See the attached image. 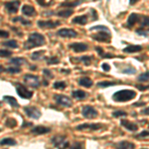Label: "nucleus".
Wrapping results in <instances>:
<instances>
[{"instance_id": "nucleus-15", "label": "nucleus", "mask_w": 149, "mask_h": 149, "mask_svg": "<svg viewBox=\"0 0 149 149\" xmlns=\"http://www.w3.org/2000/svg\"><path fill=\"white\" fill-rule=\"evenodd\" d=\"M120 123H121V125L123 126V127H125V128L128 131L134 132V131H137L138 130L137 124L133 123V122H131V121H129V120H125V119H123V120L120 121Z\"/></svg>"}, {"instance_id": "nucleus-4", "label": "nucleus", "mask_w": 149, "mask_h": 149, "mask_svg": "<svg viewBox=\"0 0 149 149\" xmlns=\"http://www.w3.org/2000/svg\"><path fill=\"white\" fill-rule=\"evenodd\" d=\"M16 86V92H17L18 95L21 98H26V100H30L31 97H33V93L31 91L27 90L25 86L18 85V84H15Z\"/></svg>"}, {"instance_id": "nucleus-5", "label": "nucleus", "mask_w": 149, "mask_h": 149, "mask_svg": "<svg viewBox=\"0 0 149 149\" xmlns=\"http://www.w3.org/2000/svg\"><path fill=\"white\" fill-rule=\"evenodd\" d=\"M24 112H25L28 117L33 119L40 118L41 115H42L40 110L35 107H24Z\"/></svg>"}, {"instance_id": "nucleus-16", "label": "nucleus", "mask_w": 149, "mask_h": 149, "mask_svg": "<svg viewBox=\"0 0 149 149\" xmlns=\"http://www.w3.org/2000/svg\"><path fill=\"white\" fill-rule=\"evenodd\" d=\"M140 18H141V16L139 15V14H137V13H131L130 15H129L128 19H127L126 25L128 26V27H131V26H133L134 24L137 23L138 21H140Z\"/></svg>"}, {"instance_id": "nucleus-39", "label": "nucleus", "mask_w": 149, "mask_h": 149, "mask_svg": "<svg viewBox=\"0 0 149 149\" xmlns=\"http://www.w3.org/2000/svg\"><path fill=\"white\" fill-rule=\"evenodd\" d=\"M122 73L126 74H132L136 73V70L131 66H127L126 68H124L123 70H122Z\"/></svg>"}, {"instance_id": "nucleus-51", "label": "nucleus", "mask_w": 149, "mask_h": 149, "mask_svg": "<svg viewBox=\"0 0 149 149\" xmlns=\"http://www.w3.org/2000/svg\"><path fill=\"white\" fill-rule=\"evenodd\" d=\"M136 88H137L139 91H142V92H143V91H146L147 88H149V86H140V85H137V86H136Z\"/></svg>"}, {"instance_id": "nucleus-17", "label": "nucleus", "mask_w": 149, "mask_h": 149, "mask_svg": "<svg viewBox=\"0 0 149 149\" xmlns=\"http://www.w3.org/2000/svg\"><path fill=\"white\" fill-rule=\"evenodd\" d=\"M115 148L116 149H135V145L132 142L123 140V141H120V142L116 143Z\"/></svg>"}, {"instance_id": "nucleus-52", "label": "nucleus", "mask_w": 149, "mask_h": 149, "mask_svg": "<svg viewBox=\"0 0 149 149\" xmlns=\"http://www.w3.org/2000/svg\"><path fill=\"white\" fill-rule=\"evenodd\" d=\"M102 68L103 71H105V72H107V71H109V70H110L109 65H107V64H105V63L102 65Z\"/></svg>"}, {"instance_id": "nucleus-14", "label": "nucleus", "mask_w": 149, "mask_h": 149, "mask_svg": "<svg viewBox=\"0 0 149 149\" xmlns=\"http://www.w3.org/2000/svg\"><path fill=\"white\" fill-rule=\"evenodd\" d=\"M31 132L33 134H36V135H42V134H46V133H49L51 132V128L49 127H46V126H35L31 129Z\"/></svg>"}, {"instance_id": "nucleus-53", "label": "nucleus", "mask_w": 149, "mask_h": 149, "mask_svg": "<svg viewBox=\"0 0 149 149\" xmlns=\"http://www.w3.org/2000/svg\"><path fill=\"white\" fill-rule=\"evenodd\" d=\"M95 51H97V53H98V55H100V57L102 56L103 54H104V52L102 51V49L100 47H95Z\"/></svg>"}, {"instance_id": "nucleus-56", "label": "nucleus", "mask_w": 149, "mask_h": 149, "mask_svg": "<svg viewBox=\"0 0 149 149\" xmlns=\"http://www.w3.org/2000/svg\"><path fill=\"white\" fill-rule=\"evenodd\" d=\"M32 125V123H31V122H25V123L23 124L22 125V127H25V126H31Z\"/></svg>"}, {"instance_id": "nucleus-43", "label": "nucleus", "mask_w": 149, "mask_h": 149, "mask_svg": "<svg viewBox=\"0 0 149 149\" xmlns=\"http://www.w3.org/2000/svg\"><path fill=\"white\" fill-rule=\"evenodd\" d=\"M127 113L123 110H115V111L112 112V116L114 117H121V116H126Z\"/></svg>"}, {"instance_id": "nucleus-12", "label": "nucleus", "mask_w": 149, "mask_h": 149, "mask_svg": "<svg viewBox=\"0 0 149 149\" xmlns=\"http://www.w3.org/2000/svg\"><path fill=\"white\" fill-rule=\"evenodd\" d=\"M102 127L100 123H83L76 127L78 130H84V129H91V130H98Z\"/></svg>"}, {"instance_id": "nucleus-40", "label": "nucleus", "mask_w": 149, "mask_h": 149, "mask_svg": "<svg viewBox=\"0 0 149 149\" xmlns=\"http://www.w3.org/2000/svg\"><path fill=\"white\" fill-rule=\"evenodd\" d=\"M54 86V88H56V90H64V88H66V83L58 81L54 84V86Z\"/></svg>"}, {"instance_id": "nucleus-11", "label": "nucleus", "mask_w": 149, "mask_h": 149, "mask_svg": "<svg viewBox=\"0 0 149 149\" xmlns=\"http://www.w3.org/2000/svg\"><path fill=\"white\" fill-rule=\"evenodd\" d=\"M38 26L40 28H49V29H54L56 28L57 26L60 25L59 21H53V20H47V21H43L40 20L37 22Z\"/></svg>"}, {"instance_id": "nucleus-30", "label": "nucleus", "mask_w": 149, "mask_h": 149, "mask_svg": "<svg viewBox=\"0 0 149 149\" xmlns=\"http://www.w3.org/2000/svg\"><path fill=\"white\" fill-rule=\"evenodd\" d=\"M12 21H13V22H21L23 24V25H25V26H30L31 24V21H29V20H26V19H24V18H22V17H20V16H19V17H15V18H13L12 19Z\"/></svg>"}, {"instance_id": "nucleus-21", "label": "nucleus", "mask_w": 149, "mask_h": 149, "mask_svg": "<svg viewBox=\"0 0 149 149\" xmlns=\"http://www.w3.org/2000/svg\"><path fill=\"white\" fill-rule=\"evenodd\" d=\"M142 50V47L139 46V45H130V46H127L126 48H124L123 49V52L124 53H128V54H130V53H136V52H139Z\"/></svg>"}, {"instance_id": "nucleus-18", "label": "nucleus", "mask_w": 149, "mask_h": 149, "mask_svg": "<svg viewBox=\"0 0 149 149\" xmlns=\"http://www.w3.org/2000/svg\"><path fill=\"white\" fill-rule=\"evenodd\" d=\"M22 13L24 15L26 16H33L36 14V11H35V8L33 6L31 5H27V4H25V5L22 6Z\"/></svg>"}, {"instance_id": "nucleus-22", "label": "nucleus", "mask_w": 149, "mask_h": 149, "mask_svg": "<svg viewBox=\"0 0 149 149\" xmlns=\"http://www.w3.org/2000/svg\"><path fill=\"white\" fill-rule=\"evenodd\" d=\"M74 13V10L71 8H67V9H63V10H60L59 12L57 13L58 16H60V17H63V18H68L70 16L72 15V14Z\"/></svg>"}, {"instance_id": "nucleus-50", "label": "nucleus", "mask_w": 149, "mask_h": 149, "mask_svg": "<svg viewBox=\"0 0 149 149\" xmlns=\"http://www.w3.org/2000/svg\"><path fill=\"white\" fill-rule=\"evenodd\" d=\"M102 58H105V59H113V58H115V56L112 54H107V53H104V54L102 56Z\"/></svg>"}, {"instance_id": "nucleus-38", "label": "nucleus", "mask_w": 149, "mask_h": 149, "mask_svg": "<svg viewBox=\"0 0 149 149\" xmlns=\"http://www.w3.org/2000/svg\"><path fill=\"white\" fill-rule=\"evenodd\" d=\"M5 72L9 74H18L21 72V69L19 67H10V68L5 69Z\"/></svg>"}, {"instance_id": "nucleus-31", "label": "nucleus", "mask_w": 149, "mask_h": 149, "mask_svg": "<svg viewBox=\"0 0 149 149\" xmlns=\"http://www.w3.org/2000/svg\"><path fill=\"white\" fill-rule=\"evenodd\" d=\"M92 60H93V58L91 56H83V57H81L80 59H79V61L83 62L86 66H90L91 63H92Z\"/></svg>"}, {"instance_id": "nucleus-23", "label": "nucleus", "mask_w": 149, "mask_h": 149, "mask_svg": "<svg viewBox=\"0 0 149 149\" xmlns=\"http://www.w3.org/2000/svg\"><path fill=\"white\" fill-rule=\"evenodd\" d=\"M88 22V16L86 15H81V16H77L73 19V23L76 24H80V25H85Z\"/></svg>"}, {"instance_id": "nucleus-62", "label": "nucleus", "mask_w": 149, "mask_h": 149, "mask_svg": "<svg viewBox=\"0 0 149 149\" xmlns=\"http://www.w3.org/2000/svg\"><path fill=\"white\" fill-rule=\"evenodd\" d=\"M143 149H146V148H143Z\"/></svg>"}, {"instance_id": "nucleus-42", "label": "nucleus", "mask_w": 149, "mask_h": 149, "mask_svg": "<svg viewBox=\"0 0 149 149\" xmlns=\"http://www.w3.org/2000/svg\"><path fill=\"white\" fill-rule=\"evenodd\" d=\"M12 55V52L9 51V50H5V49H1L0 50V58H8Z\"/></svg>"}, {"instance_id": "nucleus-10", "label": "nucleus", "mask_w": 149, "mask_h": 149, "mask_svg": "<svg viewBox=\"0 0 149 149\" xmlns=\"http://www.w3.org/2000/svg\"><path fill=\"white\" fill-rule=\"evenodd\" d=\"M69 48L74 53H83L88 49V45L86 43H72L69 45Z\"/></svg>"}, {"instance_id": "nucleus-36", "label": "nucleus", "mask_w": 149, "mask_h": 149, "mask_svg": "<svg viewBox=\"0 0 149 149\" xmlns=\"http://www.w3.org/2000/svg\"><path fill=\"white\" fill-rule=\"evenodd\" d=\"M48 65H54L58 64L60 62V59L58 57H50V58H45Z\"/></svg>"}, {"instance_id": "nucleus-29", "label": "nucleus", "mask_w": 149, "mask_h": 149, "mask_svg": "<svg viewBox=\"0 0 149 149\" xmlns=\"http://www.w3.org/2000/svg\"><path fill=\"white\" fill-rule=\"evenodd\" d=\"M2 45H3V46H6V47H9V48H12V49H16V48H18V43L16 42L15 40L6 41V42L2 43Z\"/></svg>"}, {"instance_id": "nucleus-60", "label": "nucleus", "mask_w": 149, "mask_h": 149, "mask_svg": "<svg viewBox=\"0 0 149 149\" xmlns=\"http://www.w3.org/2000/svg\"><path fill=\"white\" fill-rule=\"evenodd\" d=\"M134 3H136V0H131V1H130V4H134Z\"/></svg>"}, {"instance_id": "nucleus-49", "label": "nucleus", "mask_w": 149, "mask_h": 149, "mask_svg": "<svg viewBox=\"0 0 149 149\" xmlns=\"http://www.w3.org/2000/svg\"><path fill=\"white\" fill-rule=\"evenodd\" d=\"M0 37H1V38H7V37H9V33L7 32V31L0 30Z\"/></svg>"}, {"instance_id": "nucleus-54", "label": "nucleus", "mask_w": 149, "mask_h": 149, "mask_svg": "<svg viewBox=\"0 0 149 149\" xmlns=\"http://www.w3.org/2000/svg\"><path fill=\"white\" fill-rule=\"evenodd\" d=\"M142 113L143 114H145V115H149V107H146V109H144L142 110Z\"/></svg>"}, {"instance_id": "nucleus-58", "label": "nucleus", "mask_w": 149, "mask_h": 149, "mask_svg": "<svg viewBox=\"0 0 149 149\" xmlns=\"http://www.w3.org/2000/svg\"><path fill=\"white\" fill-rule=\"evenodd\" d=\"M61 72H65L66 74H69L71 71H70V70H64V69H63V70H61Z\"/></svg>"}, {"instance_id": "nucleus-13", "label": "nucleus", "mask_w": 149, "mask_h": 149, "mask_svg": "<svg viewBox=\"0 0 149 149\" xmlns=\"http://www.w3.org/2000/svg\"><path fill=\"white\" fill-rule=\"evenodd\" d=\"M20 2L19 1H9L5 3V9L9 13H17Z\"/></svg>"}, {"instance_id": "nucleus-28", "label": "nucleus", "mask_w": 149, "mask_h": 149, "mask_svg": "<svg viewBox=\"0 0 149 149\" xmlns=\"http://www.w3.org/2000/svg\"><path fill=\"white\" fill-rule=\"evenodd\" d=\"M0 145L4 146V145H9V146H13L16 145V141L13 138H4L0 141Z\"/></svg>"}, {"instance_id": "nucleus-61", "label": "nucleus", "mask_w": 149, "mask_h": 149, "mask_svg": "<svg viewBox=\"0 0 149 149\" xmlns=\"http://www.w3.org/2000/svg\"><path fill=\"white\" fill-rule=\"evenodd\" d=\"M30 69H31V70H35V69H36V67H35V66H32V67H30Z\"/></svg>"}, {"instance_id": "nucleus-35", "label": "nucleus", "mask_w": 149, "mask_h": 149, "mask_svg": "<svg viewBox=\"0 0 149 149\" xmlns=\"http://www.w3.org/2000/svg\"><path fill=\"white\" fill-rule=\"evenodd\" d=\"M45 51H38V52H34L32 55H31V59L34 60V61H37V60H40L41 57L44 55Z\"/></svg>"}, {"instance_id": "nucleus-6", "label": "nucleus", "mask_w": 149, "mask_h": 149, "mask_svg": "<svg viewBox=\"0 0 149 149\" xmlns=\"http://www.w3.org/2000/svg\"><path fill=\"white\" fill-rule=\"evenodd\" d=\"M55 100H56V102L59 105H62L64 107H71L73 105V102L72 100L66 95H55Z\"/></svg>"}, {"instance_id": "nucleus-8", "label": "nucleus", "mask_w": 149, "mask_h": 149, "mask_svg": "<svg viewBox=\"0 0 149 149\" xmlns=\"http://www.w3.org/2000/svg\"><path fill=\"white\" fill-rule=\"evenodd\" d=\"M110 37H111L110 36V32H104V31H100V32L92 36L93 40L97 41V42H103V43L109 42Z\"/></svg>"}, {"instance_id": "nucleus-25", "label": "nucleus", "mask_w": 149, "mask_h": 149, "mask_svg": "<svg viewBox=\"0 0 149 149\" xmlns=\"http://www.w3.org/2000/svg\"><path fill=\"white\" fill-rule=\"evenodd\" d=\"M79 84L83 86H86V88H91L93 86V81L90 78H81L79 81Z\"/></svg>"}, {"instance_id": "nucleus-37", "label": "nucleus", "mask_w": 149, "mask_h": 149, "mask_svg": "<svg viewBox=\"0 0 149 149\" xmlns=\"http://www.w3.org/2000/svg\"><path fill=\"white\" fill-rule=\"evenodd\" d=\"M5 125L7 127H9V128H13V127H15L17 125V121L14 118H8L5 122Z\"/></svg>"}, {"instance_id": "nucleus-57", "label": "nucleus", "mask_w": 149, "mask_h": 149, "mask_svg": "<svg viewBox=\"0 0 149 149\" xmlns=\"http://www.w3.org/2000/svg\"><path fill=\"white\" fill-rule=\"evenodd\" d=\"M43 85H44V86H48V85H49V81H48L47 80H44V81H43Z\"/></svg>"}, {"instance_id": "nucleus-59", "label": "nucleus", "mask_w": 149, "mask_h": 149, "mask_svg": "<svg viewBox=\"0 0 149 149\" xmlns=\"http://www.w3.org/2000/svg\"><path fill=\"white\" fill-rule=\"evenodd\" d=\"M4 71H5V69H4L1 65H0V73H2V72H4Z\"/></svg>"}, {"instance_id": "nucleus-2", "label": "nucleus", "mask_w": 149, "mask_h": 149, "mask_svg": "<svg viewBox=\"0 0 149 149\" xmlns=\"http://www.w3.org/2000/svg\"><path fill=\"white\" fill-rule=\"evenodd\" d=\"M136 97V93L132 90H121L118 92L114 93L112 95L114 102H129V100H133Z\"/></svg>"}, {"instance_id": "nucleus-55", "label": "nucleus", "mask_w": 149, "mask_h": 149, "mask_svg": "<svg viewBox=\"0 0 149 149\" xmlns=\"http://www.w3.org/2000/svg\"><path fill=\"white\" fill-rule=\"evenodd\" d=\"M145 103L144 102H135L133 104V107H142V105H144Z\"/></svg>"}, {"instance_id": "nucleus-24", "label": "nucleus", "mask_w": 149, "mask_h": 149, "mask_svg": "<svg viewBox=\"0 0 149 149\" xmlns=\"http://www.w3.org/2000/svg\"><path fill=\"white\" fill-rule=\"evenodd\" d=\"M72 95H73L74 98H77V100H84V98H86V97H88V93H86V92H84V91L78 90V91H74V92H73Z\"/></svg>"}, {"instance_id": "nucleus-3", "label": "nucleus", "mask_w": 149, "mask_h": 149, "mask_svg": "<svg viewBox=\"0 0 149 149\" xmlns=\"http://www.w3.org/2000/svg\"><path fill=\"white\" fill-rule=\"evenodd\" d=\"M81 114H83V116L86 117V118L92 119V118H95V117L97 116L98 112L97 109H93L91 105H86V107H84L83 109H81Z\"/></svg>"}, {"instance_id": "nucleus-33", "label": "nucleus", "mask_w": 149, "mask_h": 149, "mask_svg": "<svg viewBox=\"0 0 149 149\" xmlns=\"http://www.w3.org/2000/svg\"><path fill=\"white\" fill-rule=\"evenodd\" d=\"M137 80L138 81H140V83H144V81H149V72H145V73L141 74L140 76H138Z\"/></svg>"}, {"instance_id": "nucleus-34", "label": "nucleus", "mask_w": 149, "mask_h": 149, "mask_svg": "<svg viewBox=\"0 0 149 149\" xmlns=\"http://www.w3.org/2000/svg\"><path fill=\"white\" fill-rule=\"evenodd\" d=\"M140 26L142 28L149 26V17L148 16H141L140 18Z\"/></svg>"}, {"instance_id": "nucleus-7", "label": "nucleus", "mask_w": 149, "mask_h": 149, "mask_svg": "<svg viewBox=\"0 0 149 149\" xmlns=\"http://www.w3.org/2000/svg\"><path fill=\"white\" fill-rule=\"evenodd\" d=\"M24 83L32 88H38L40 86V80L37 76L34 74H26L24 77Z\"/></svg>"}, {"instance_id": "nucleus-20", "label": "nucleus", "mask_w": 149, "mask_h": 149, "mask_svg": "<svg viewBox=\"0 0 149 149\" xmlns=\"http://www.w3.org/2000/svg\"><path fill=\"white\" fill-rule=\"evenodd\" d=\"M3 100H5L6 102H8V104H10L12 107H14V109H18L19 107V103L14 97L5 95V97H3Z\"/></svg>"}, {"instance_id": "nucleus-32", "label": "nucleus", "mask_w": 149, "mask_h": 149, "mask_svg": "<svg viewBox=\"0 0 149 149\" xmlns=\"http://www.w3.org/2000/svg\"><path fill=\"white\" fill-rule=\"evenodd\" d=\"M116 85V83H112V81H100V83H97V86L98 88H107V86H115Z\"/></svg>"}, {"instance_id": "nucleus-26", "label": "nucleus", "mask_w": 149, "mask_h": 149, "mask_svg": "<svg viewBox=\"0 0 149 149\" xmlns=\"http://www.w3.org/2000/svg\"><path fill=\"white\" fill-rule=\"evenodd\" d=\"M10 64H14L15 66L20 67L23 64H26V60L24 58H13L10 60Z\"/></svg>"}, {"instance_id": "nucleus-9", "label": "nucleus", "mask_w": 149, "mask_h": 149, "mask_svg": "<svg viewBox=\"0 0 149 149\" xmlns=\"http://www.w3.org/2000/svg\"><path fill=\"white\" fill-rule=\"evenodd\" d=\"M57 35L63 38H76L78 36V33L74 30V29H69V28H63L60 29L57 32Z\"/></svg>"}, {"instance_id": "nucleus-44", "label": "nucleus", "mask_w": 149, "mask_h": 149, "mask_svg": "<svg viewBox=\"0 0 149 149\" xmlns=\"http://www.w3.org/2000/svg\"><path fill=\"white\" fill-rule=\"evenodd\" d=\"M70 149H84V145H83V143H81V142H74L72 144Z\"/></svg>"}, {"instance_id": "nucleus-47", "label": "nucleus", "mask_w": 149, "mask_h": 149, "mask_svg": "<svg viewBox=\"0 0 149 149\" xmlns=\"http://www.w3.org/2000/svg\"><path fill=\"white\" fill-rule=\"evenodd\" d=\"M136 33H137L138 35H142V36H147L149 31H145L143 30V29H138V30H136Z\"/></svg>"}, {"instance_id": "nucleus-45", "label": "nucleus", "mask_w": 149, "mask_h": 149, "mask_svg": "<svg viewBox=\"0 0 149 149\" xmlns=\"http://www.w3.org/2000/svg\"><path fill=\"white\" fill-rule=\"evenodd\" d=\"M38 4L41 6H44V7H48V6H50V5H52L53 4V2L52 1H50V2H43V0H38Z\"/></svg>"}, {"instance_id": "nucleus-41", "label": "nucleus", "mask_w": 149, "mask_h": 149, "mask_svg": "<svg viewBox=\"0 0 149 149\" xmlns=\"http://www.w3.org/2000/svg\"><path fill=\"white\" fill-rule=\"evenodd\" d=\"M91 30H100V31H104V32H109V29L104 25H97V26H93L91 28Z\"/></svg>"}, {"instance_id": "nucleus-46", "label": "nucleus", "mask_w": 149, "mask_h": 149, "mask_svg": "<svg viewBox=\"0 0 149 149\" xmlns=\"http://www.w3.org/2000/svg\"><path fill=\"white\" fill-rule=\"evenodd\" d=\"M43 74H44V76L49 77L50 79L54 78V76H53V74L51 73V71H49V70H47V69H44V70H43Z\"/></svg>"}, {"instance_id": "nucleus-48", "label": "nucleus", "mask_w": 149, "mask_h": 149, "mask_svg": "<svg viewBox=\"0 0 149 149\" xmlns=\"http://www.w3.org/2000/svg\"><path fill=\"white\" fill-rule=\"evenodd\" d=\"M138 137H146V136H149V130H144L142 132L138 134Z\"/></svg>"}, {"instance_id": "nucleus-1", "label": "nucleus", "mask_w": 149, "mask_h": 149, "mask_svg": "<svg viewBox=\"0 0 149 149\" xmlns=\"http://www.w3.org/2000/svg\"><path fill=\"white\" fill-rule=\"evenodd\" d=\"M45 37L42 34H39L37 32H34L32 34H30L28 40L24 44V49L25 50H30L33 49L35 47H40L43 46L45 44Z\"/></svg>"}, {"instance_id": "nucleus-27", "label": "nucleus", "mask_w": 149, "mask_h": 149, "mask_svg": "<svg viewBox=\"0 0 149 149\" xmlns=\"http://www.w3.org/2000/svg\"><path fill=\"white\" fill-rule=\"evenodd\" d=\"M81 3V1H74V2H71V1H66V2H63V3H61L62 7H69V8H73V7H76L78 5H80Z\"/></svg>"}, {"instance_id": "nucleus-19", "label": "nucleus", "mask_w": 149, "mask_h": 149, "mask_svg": "<svg viewBox=\"0 0 149 149\" xmlns=\"http://www.w3.org/2000/svg\"><path fill=\"white\" fill-rule=\"evenodd\" d=\"M65 141H66V136L64 135H57V136H54L52 138V143L54 146H56L57 148H59L60 146L63 144Z\"/></svg>"}]
</instances>
